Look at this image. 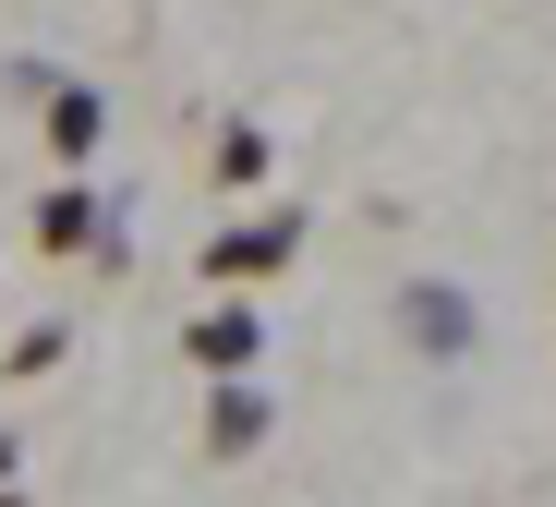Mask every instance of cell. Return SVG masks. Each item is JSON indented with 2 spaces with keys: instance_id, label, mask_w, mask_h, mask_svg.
I'll return each mask as SVG.
<instances>
[{
  "instance_id": "277c9868",
  "label": "cell",
  "mask_w": 556,
  "mask_h": 507,
  "mask_svg": "<svg viewBox=\"0 0 556 507\" xmlns=\"http://www.w3.org/2000/svg\"><path fill=\"white\" fill-rule=\"evenodd\" d=\"M194 363L206 375H242L254 363V315H194Z\"/></svg>"
},
{
  "instance_id": "6da1fadb",
  "label": "cell",
  "mask_w": 556,
  "mask_h": 507,
  "mask_svg": "<svg viewBox=\"0 0 556 507\" xmlns=\"http://www.w3.org/2000/svg\"><path fill=\"white\" fill-rule=\"evenodd\" d=\"M291 242H303V218H254V230H218L206 242V278L230 290V278H278L291 266Z\"/></svg>"
},
{
  "instance_id": "3957f363",
  "label": "cell",
  "mask_w": 556,
  "mask_h": 507,
  "mask_svg": "<svg viewBox=\"0 0 556 507\" xmlns=\"http://www.w3.org/2000/svg\"><path fill=\"white\" fill-rule=\"evenodd\" d=\"M85 242H98V193H85V181H61L49 206H37V254H85Z\"/></svg>"
},
{
  "instance_id": "7a4b0ae2",
  "label": "cell",
  "mask_w": 556,
  "mask_h": 507,
  "mask_svg": "<svg viewBox=\"0 0 556 507\" xmlns=\"http://www.w3.org/2000/svg\"><path fill=\"white\" fill-rule=\"evenodd\" d=\"M206 447H218V459H254V447H266V398H254V386H218V398H206Z\"/></svg>"
},
{
  "instance_id": "8992f818",
  "label": "cell",
  "mask_w": 556,
  "mask_h": 507,
  "mask_svg": "<svg viewBox=\"0 0 556 507\" xmlns=\"http://www.w3.org/2000/svg\"><path fill=\"white\" fill-rule=\"evenodd\" d=\"M400 327H412V339H435V351H459V339H472V315H459L447 290H412V302H400Z\"/></svg>"
},
{
  "instance_id": "5b68a950",
  "label": "cell",
  "mask_w": 556,
  "mask_h": 507,
  "mask_svg": "<svg viewBox=\"0 0 556 507\" xmlns=\"http://www.w3.org/2000/svg\"><path fill=\"white\" fill-rule=\"evenodd\" d=\"M98 134H110V110H98L85 85H61V97H49V145H61V157H85Z\"/></svg>"
}]
</instances>
